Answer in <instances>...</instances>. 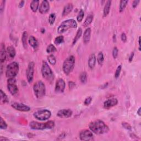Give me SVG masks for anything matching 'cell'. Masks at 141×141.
Returning a JSON list of instances; mask_svg holds the SVG:
<instances>
[{
	"label": "cell",
	"instance_id": "obj_42",
	"mask_svg": "<svg viewBox=\"0 0 141 141\" xmlns=\"http://www.w3.org/2000/svg\"><path fill=\"white\" fill-rule=\"evenodd\" d=\"M5 3H6V1H4V0H2V1H1V2H0V4H1L0 5V12H1V13H2L3 10H4Z\"/></svg>",
	"mask_w": 141,
	"mask_h": 141
},
{
	"label": "cell",
	"instance_id": "obj_22",
	"mask_svg": "<svg viewBox=\"0 0 141 141\" xmlns=\"http://www.w3.org/2000/svg\"><path fill=\"white\" fill-rule=\"evenodd\" d=\"M7 55L10 58V59H13L16 55V51L15 48L13 46H8L7 48Z\"/></svg>",
	"mask_w": 141,
	"mask_h": 141
},
{
	"label": "cell",
	"instance_id": "obj_7",
	"mask_svg": "<svg viewBox=\"0 0 141 141\" xmlns=\"http://www.w3.org/2000/svg\"><path fill=\"white\" fill-rule=\"evenodd\" d=\"M19 70V64L16 61L7 65L6 71V75L8 78H14L18 73Z\"/></svg>",
	"mask_w": 141,
	"mask_h": 141
},
{
	"label": "cell",
	"instance_id": "obj_3",
	"mask_svg": "<svg viewBox=\"0 0 141 141\" xmlns=\"http://www.w3.org/2000/svg\"><path fill=\"white\" fill-rule=\"evenodd\" d=\"M77 23L73 19H67L62 21L57 29V32L59 34H62L67 31L69 29L76 28Z\"/></svg>",
	"mask_w": 141,
	"mask_h": 141
},
{
	"label": "cell",
	"instance_id": "obj_11",
	"mask_svg": "<svg viewBox=\"0 0 141 141\" xmlns=\"http://www.w3.org/2000/svg\"><path fill=\"white\" fill-rule=\"evenodd\" d=\"M79 137L82 140H90L93 139V133L88 129H83L80 132Z\"/></svg>",
	"mask_w": 141,
	"mask_h": 141
},
{
	"label": "cell",
	"instance_id": "obj_41",
	"mask_svg": "<svg viewBox=\"0 0 141 141\" xmlns=\"http://www.w3.org/2000/svg\"><path fill=\"white\" fill-rule=\"evenodd\" d=\"M122 125L123 126V127L125 128V129H128V130H131L132 127H131V125H130L128 123H127V122H122Z\"/></svg>",
	"mask_w": 141,
	"mask_h": 141
},
{
	"label": "cell",
	"instance_id": "obj_40",
	"mask_svg": "<svg viewBox=\"0 0 141 141\" xmlns=\"http://www.w3.org/2000/svg\"><path fill=\"white\" fill-rule=\"evenodd\" d=\"M118 50L117 47H115L113 50V56L114 59H116L117 56H118Z\"/></svg>",
	"mask_w": 141,
	"mask_h": 141
},
{
	"label": "cell",
	"instance_id": "obj_29",
	"mask_svg": "<svg viewBox=\"0 0 141 141\" xmlns=\"http://www.w3.org/2000/svg\"><path fill=\"white\" fill-rule=\"evenodd\" d=\"M128 2V1H127V0H121L120 3V7H119V11H120V12L124 11Z\"/></svg>",
	"mask_w": 141,
	"mask_h": 141
},
{
	"label": "cell",
	"instance_id": "obj_4",
	"mask_svg": "<svg viewBox=\"0 0 141 141\" xmlns=\"http://www.w3.org/2000/svg\"><path fill=\"white\" fill-rule=\"evenodd\" d=\"M41 73L43 78L47 81L51 83L54 79V74L49 64L45 61H43L41 67Z\"/></svg>",
	"mask_w": 141,
	"mask_h": 141
},
{
	"label": "cell",
	"instance_id": "obj_9",
	"mask_svg": "<svg viewBox=\"0 0 141 141\" xmlns=\"http://www.w3.org/2000/svg\"><path fill=\"white\" fill-rule=\"evenodd\" d=\"M16 79L15 78H8L7 80V89L12 95H14L18 92V88L16 84Z\"/></svg>",
	"mask_w": 141,
	"mask_h": 141
},
{
	"label": "cell",
	"instance_id": "obj_47",
	"mask_svg": "<svg viewBox=\"0 0 141 141\" xmlns=\"http://www.w3.org/2000/svg\"><path fill=\"white\" fill-rule=\"evenodd\" d=\"M75 85V83L73 82H69V86L70 88H73V86H74Z\"/></svg>",
	"mask_w": 141,
	"mask_h": 141
},
{
	"label": "cell",
	"instance_id": "obj_44",
	"mask_svg": "<svg viewBox=\"0 0 141 141\" xmlns=\"http://www.w3.org/2000/svg\"><path fill=\"white\" fill-rule=\"evenodd\" d=\"M140 1L139 0H135V1H133L132 2V7L133 8H136V7L138 6L139 4Z\"/></svg>",
	"mask_w": 141,
	"mask_h": 141
},
{
	"label": "cell",
	"instance_id": "obj_34",
	"mask_svg": "<svg viewBox=\"0 0 141 141\" xmlns=\"http://www.w3.org/2000/svg\"><path fill=\"white\" fill-rule=\"evenodd\" d=\"M55 19H56L55 13H53L50 14L49 16V23L50 25H51V26H52V25L54 24Z\"/></svg>",
	"mask_w": 141,
	"mask_h": 141
},
{
	"label": "cell",
	"instance_id": "obj_33",
	"mask_svg": "<svg viewBox=\"0 0 141 141\" xmlns=\"http://www.w3.org/2000/svg\"><path fill=\"white\" fill-rule=\"evenodd\" d=\"M48 60L49 62L51 64V65H55L56 63V58L53 54H51L48 57Z\"/></svg>",
	"mask_w": 141,
	"mask_h": 141
},
{
	"label": "cell",
	"instance_id": "obj_38",
	"mask_svg": "<svg viewBox=\"0 0 141 141\" xmlns=\"http://www.w3.org/2000/svg\"><path fill=\"white\" fill-rule=\"evenodd\" d=\"M121 69H122V66L121 65H119L118 67L116 68V72L115 73V77L116 78H117L119 75L120 74V73L121 72Z\"/></svg>",
	"mask_w": 141,
	"mask_h": 141
},
{
	"label": "cell",
	"instance_id": "obj_49",
	"mask_svg": "<svg viewBox=\"0 0 141 141\" xmlns=\"http://www.w3.org/2000/svg\"><path fill=\"white\" fill-rule=\"evenodd\" d=\"M140 111H141V107H140L139 108V109H138V111H137V114H138L139 116H140V115H141V113H140Z\"/></svg>",
	"mask_w": 141,
	"mask_h": 141
},
{
	"label": "cell",
	"instance_id": "obj_15",
	"mask_svg": "<svg viewBox=\"0 0 141 141\" xmlns=\"http://www.w3.org/2000/svg\"><path fill=\"white\" fill-rule=\"evenodd\" d=\"M117 104H118V100L117 99L111 98L105 101L103 104V106L105 109H109L111 107L116 106Z\"/></svg>",
	"mask_w": 141,
	"mask_h": 141
},
{
	"label": "cell",
	"instance_id": "obj_16",
	"mask_svg": "<svg viewBox=\"0 0 141 141\" xmlns=\"http://www.w3.org/2000/svg\"><path fill=\"white\" fill-rule=\"evenodd\" d=\"M50 9V5L49 1L44 0L42 1L40 6L39 8V12L41 14H45L49 12Z\"/></svg>",
	"mask_w": 141,
	"mask_h": 141
},
{
	"label": "cell",
	"instance_id": "obj_14",
	"mask_svg": "<svg viewBox=\"0 0 141 141\" xmlns=\"http://www.w3.org/2000/svg\"><path fill=\"white\" fill-rule=\"evenodd\" d=\"M73 114V112L71 109H62L57 112V116L60 118H67L70 117Z\"/></svg>",
	"mask_w": 141,
	"mask_h": 141
},
{
	"label": "cell",
	"instance_id": "obj_24",
	"mask_svg": "<svg viewBox=\"0 0 141 141\" xmlns=\"http://www.w3.org/2000/svg\"><path fill=\"white\" fill-rule=\"evenodd\" d=\"M39 6V0H33L30 3V7L32 11L33 12H36L38 9Z\"/></svg>",
	"mask_w": 141,
	"mask_h": 141
},
{
	"label": "cell",
	"instance_id": "obj_23",
	"mask_svg": "<svg viewBox=\"0 0 141 141\" xmlns=\"http://www.w3.org/2000/svg\"><path fill=\"white\" fill-rule=\"evenodd\" d=\"M111 6V1H110V0L107 1L105 5L104 10H103L104 17H106L108 15V14H109L110 12Z\"/></svg>",
	"mask_w": 141,
	"mask_h": 141
},
{
	"label": "cell",
	"instance_id": "obj_28",
	"mask_svg": "<svg viewBox=\"0 0 141 141\" xmlns=\"http://www.w3.org/2000/svg\"><path fill=\"white\" fill-rule=\"evenodd\" d=\"M82 34V28H80L78 29V30L77 33H76V35H75V37L74 38V39L73 40V42H72V45H74L75 43L77 42V41L79 39V38H81Z\"/></svg>",
	"mask_w": 141,
	"mask_h": 141
},
{
	"label": "cell",
	"instance_id": "obj_39",
	"mask_svg": "<svg viewBox=\"0 0 141 141\" xmlns=\"http://www.w3.org/2000/svg\"><path fill=\"white\" fill-rule=\"evenodd\" d=\"M92 101V97L91 96H88L85 99L84 102V104L85 105L88 106L90 103H91Z\"/></svg>",
	"mask_w": 141,
	"mask_h": 141
},
{
	"label": "cell",
	"instance_id": "obj_19",
	"mask_svg": "<svg viewBox=\"0 0 141 141\" xmlns=\"http://www.w3.org/2000/svg\"><path fill=\"white\" fill-rule=\"evenodd\" d=\"M28 43L35 50L38 49L39 46V42L38 41V40L34 37H33V36H30V37L29 38Z\"/></svg>",
	"mask_w": 141,
	"mask_h": 141
},
{
	"label": "cell",
	"instance_id": "obj_43",
	"mask_svg": "<svg viewBox=\"0 0 141 141\" xmlns=\"http://www.w3.org/2000/svg\"><path fill=\"white\" fill-rule=\"evenodd\" d=\"M121 39L122 42H125L127 41V36H126L125 32H122L121 35Z\"/></svg>",
	"mask_w": 141,
	"mask_h": 141
},
{
	"label": "cell",
	"instance_id": "obj_17",
	"mask_svg": "<svg viewBox=\"0 0 141 141\" xmlns=\"http://www.w3.org/2000/svg\"><path fill=\"white\" fill-rule=\"evenodd\" d=\"M7 50L5 49V45L3 43L1 46V51H0V61L1 63L4 62L7 57Z\"/></svg>",
	"mask_w": 141,
	"mask_h": 141
},
{
	"label": "cell",
	"instance_id": "obj_5",
	"mask_svg": "<svg viewBox=\"0 0 141 141\" xmlns=\"http://www.w3.org/2000/svg\"><path fill=\"white\" fill-rule=\"evenodd\" d=\"M75 57L73 55L68 57L64 61L62 66V69L65 74H70L72 71L73 70L75 66Z\"/></svg>",
	"mask_w": 141,
	"mask_h": 141
},
{
	"label": "cell",
	"instance_id": "obj_48",
	"mask_svg": "<svg viewBox=\"0 0 141 141\" xmlns=\"http://www.w3.org/2000/svg\"><path fill=\"white\" fill-rule=\"evenodd\" d=\"M0 140H1V141H5V140L8 141V140H9V139H8L7 138H6V137H3L1 136V137H0Z\"/></svg>",
	"mask_w": 141,
	"mask_h": 141
},
{
	"label": "cell",
	"instance_id": "obj_12",
	"mask_svg": "<svg viewBox=\"0 0 141 141\" xmlns=\"http://www.w3.org/2000/svg\"><path fill=\"white\" fill-rule=\"evenodd\" d=\"M66 88V83L62 78H60L56 82L55 92L57 93H63Z\"/></svg>",
	"mask_w": 141,
	"mask_h": 141
},
{
	"label": "cell",
	"instance_id": "obj_10",
	"mask_svg": "<svg viewBox=\"0 0 141 141\" xmlns=\"http://www.w3.org/2000/svg\"><path fill=\"white\" fill-rule=\"evenodd\" d=\"M34 67L35 63L34 62H30L28 64V68L26 70V76L28 83H31L33 81L34 74Z\"/></svg>",
	"mask_w": 141,
	"mask_h": 141
},
{
	"label": "cell",
	"instance_id": "obj_25",
	"mask_svg": "<svg viewBox=\"0 0 141 141\" xmlns=\"http://www.w3.org/2000/svg\"><path fill=\"white\" fill-rule=\"evenodd\" d=\"M93 20V15L92 14H90L89 15L86 17L85 21H84L83 23V26L84 27H87L89 25L92 23V21Z\"/></svg>",
	"mask_w": 141,
	"mask_h": 141
},
{
	"label": "cell",
	"instance_id": "obj_13",
	"mask_svg": "<svg viewBox=\"0 0 141 141\" xmlns=\"http://www.w3.org/2000/svg\"><path fill=\"white\" fill-rule=\"evenodd\" d=\"M11 106L13 109L19 111L28 112L30 110V107L29 106L22 103H14L12 104Z\"/></svg>",
	"mask_w": 141,
	"mask_h": 141
},
{
	"label": "cell",
	"instance_id": "obj_32",
	"mask_svg": "<svg viewBox=\"0 0 141 141\" xmlns=\"http://www.w3.org/2000/svg\"><path fill=\"white\" fill-rule=\"evenodd\" d=\"M56 51V49L53 44H50L46 48V52L48 53H53Z\"/></svg>",
	"mask_w": 141,
	"mask_h": 141
},
{
	"label": "cell",
	"instance_id": "obj_37",
	"mask_svg": "<svg viewBox=\"0 0 141 141\" xmlns=\"http://www.w3.org/2000/svg\"><path fill=\"white\" fill-rule=\"evenodd\" d=\"M8 125L6 124V121L3 120L2 117H1V121H0V128L1 129H7Z\"/></svg>",
	"mask_w": 141,
	"mask_h": 141
},
{
	"label": "cell",
	"instance_id": "obj_2",
	"mask_svg": "<svg viewBox=\"0 0 141 141\" xmlns=\"http://www.w3.org/2000/svg\"><path fill=\"white\" fill-rule=\"evenodd\" d=\"M31 129L34 130H44L46 129H52L55 127V122L52 120L45 123H40L36 121H31L29 123Z\"/></svg>",
	"mask_w": 141,
	"mask_h": 141
},
{
	"label": "cell",
	"instance_id": "obj_1",
	"mask_svg": "<svg viewBox=\"0 0 141 141\" xmlns=\"http://www.w3.org/2000/svg\"><path fill=\"white\" fill-rule=\"evenodd\" d=\"M89 127L90 131L96 135L105 134L109 131V128L108 126L100 120L91 122L89 124Z\"/></svg>",
	"mask_w": 141,
	"mask_h": 141
},
{
	"label": "cell",
	"instance_id": "obj_30",
	"mask_svg": "<svg viewBox=\"0 0 141 141\" xmlns=\"http://www.w3.org/2000/svg\"><path fill=\"white\" fill-rule=\"evenodd\" d=\"M87 73L85 72H83L79 75V79L82 83L85 84L87 81Z\"/></svg>",
	"mask_w": 141,
	"mask_h": 141
},
{
	"label": "cell",
	"instance_id": "obj_35",
	"mask_svg": "<svg viewBox=\"0 0 141 141\" xmlns=\"http://www.w3.org/2000/svg\"><path fill=\"white\" fill-rule=\"evenodd\" d=\"M84 16V12L82 9H81L77 16V20L78 22H81Z\"/></svg>",
	"mask_w": 141,
	"mask_h": 141
},
{
	"label": "cell",
	"instance_id": "obj_20",
	"mask_svg": "<svg viewBox=\"0 0 141 141\" xmlns=\"http://www.w3.org/2000/svg\"><path fill=\"white\" fill-rule=\"evenodd\" d=\"M96 56L94 53H92L89 56L88 60V66L90 69L94 68L96 64Z\"/></svg>",
	"mask_w": 141,
	"mask_h": 141
},
{
	"label": "cell",
	"instance_id": "obj_36",
	"mask_svg": "<svg viewBox=\"0 0 141 141\" xmlns=\"http://www.w3.org/2000/svg\"><path fill=\"white\" fill-rule=\"evenodd\" d=\"M64 42V38L63 36H59L55 39V44L56 45H60Z\"/></svg>",
	"mask_w": 141,
	"mask_h": 141
},
{
	"label": "cell",
	"instance_id": "obj_18",
	"mask_svg": "<svg viewBox=\"0 0 141 141\" xmlns=\"http://www.w3.org/2000/svg\"><path fill=\"white\" fill-rule=\"evenodd\" d=\"M90 37H91V29L90 28H88L87 29H86L84 32L83 38L84 44H87L88 43H89L90 39Z\"/></svg>",
	"mask_w": 141,
	"mask_h": 141
},
{
	"label": "cell",
	"instance_id": "obj_6",
	"mask_svg": "<svg viewBox=\"0 0 141 141\" xmlns=\"http://www.w3.org/2000/svg\"><path fill=\"white\" fill-rule=\"evenodd\" d=\"M33 90L35 96L38 99H41L46 93L45 85L41 81H37L33 85Z\"/></svg>",
	"mask_w": 141,
	"mask_h": 141
},
{
	"label": "cell",
	"instance_id": "obj_21",
	"mask_svg": "<svg viewBox=\"0 0 141 141\" xmlns=\"http://www.w3.org/2000/svg\"><path fill=\"white\" fill-rule=\"evenodd\" d=\"M73 8V6L72 3H69L64 7L63 10L62 12V16H66L68 15L70 12H72V9Z\"/></svg>",
	"mask_w": 141,
	"mask_h": 141
},
{
	"label": "cell",
	"instance_id": "obj_26",
	"mask_svg": "<svg viewBox=\"0 0 141 141\" xmlns=\"http://www.w3.org/2000/svg\"><path fill=\"white\" fill-rule=\"evenodd\" d=\"M27 39H28V32L27 31H24L21 37V42L24 48L26 49L27 48Z\"/></svg>",
	"mask_w": 141,
	"mask_h": 141
},
{
	"label": "cell",
	"instance_id": "obj_45",
	"mask_svg": "<svg viewBox=\"0 0 141 141\" xmlns=\"http://www.w3.org/2000/svg\"><path fill=\"white\" fill-rule=\"evenodd\" d=\"M133 57H134V52H131V55H130V56H129V62H131V61H132Z\"/></svg>",
	"mask_w": 141,
	"mask_h": 141
},
{
	"label": "cell",
	"instance_id": "obj_50",
	"mask_svg": "<svg viewBox=\"0 0 141 141\" xmlns=\"http://www.w3.org/2000/svg\"><path fill=\"white\" fill-rule=\"evenodd\" d=\"M140 37H139V39H138V45H139V51H140L141 49H140Z\"/></svg>",
	"mask_w": 141,
	"mask_h": 141
},
{
	"label": "cell",
	"instance_id": "obj_46",
	"mask_svg": "<svg viewBox=\"0 0 141 141\" xmlns=\"http://www.w3.org/2000/svg\"><path fill=\"white\" fill-rule=\"evenodd\" d=\"M24 5V1H20V2L18 4V7H19V8H22V7H23Z\"/></svg>",
	"mask_w": 141,
	"mask_h": 141
},
{
	"label": "cell",
	"instance_id": "obj_27",
	"mask_svg": "<svg viewBox=\"0 0 141 141\" xmlns=\"http://www.w3.org/2000/svg\"><path fill=\"white\" fill-rule=\"evenodd\" d=\"M0 93H1V102L2 104H6L9 102L8 97L6 94L3 92V90L1 89L0 90Z\"/></svg>",
	"mask_w": 141,
	"mask_h": 141
},
{
	"label": "cell",
	"instance_id": "obj_31",
	"mask_svg": "<svg viewBox=\"0 0 141 141\" xmlns=\"http://www.w3.org/2000/svg\"><path fill=\"white\" fill-rule=\"evenodd\" d=\"M104 61V57L102 52H99L97 56V62L99 64L102 65Z\"/></svg>",
	"mask_w": 141,
	"mask_h": 141
},
{
	"label": "cell",
	"instance_id": "obj_8",
	"mask_svg": "<svg viewBox=\"0 0 141 141\" xmlns=\"http://www.w3.org/2000/svg\"><path fill=\"white\" fill-rule=\"evenodd\" d=\"M35 118L39 121H45L48 120L51 116V111L47 109H42L35 111L33 114Z\"/></svg>",
	"mask_w": 141,
	"mask_h": 141
}]
</instances>
